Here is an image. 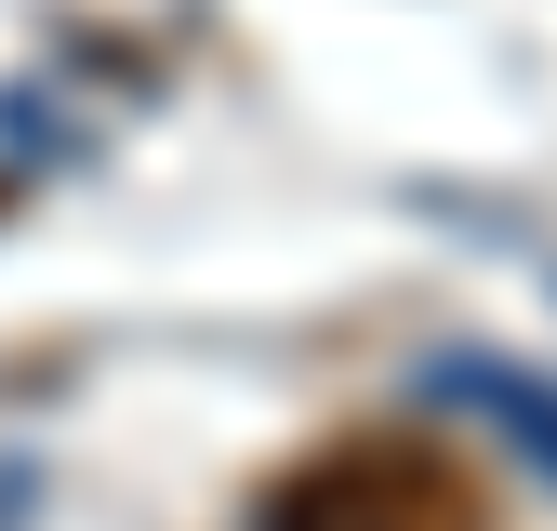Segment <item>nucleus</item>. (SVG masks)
<instances>
[{"mask_svg": "<svg viewBox=\"0 0 557 531\" xmlns=\"http://www.w3.org/2000/svg\"><path fill=\"white\" fill-rule=\"evenodd\" d=\"M252 531H505V505L438 425H332L265 479Z\"/></svg>", "mask_w": 557, "mask_h": 531, "instance_id": "1", "label": "nucleus"}]
</instances>
